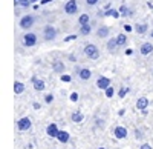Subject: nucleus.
Wrapping results in <instances>:
<instances>
[{
    "mask_svg": "<svg viewBox=\"0 0 153 149\" xmlns=\"http://www.w3.org/2000/svg\"><path fill=\"white\" fill-rule=\"evenodd\" d=\"M57 34H58V31L54 25H45L42 29V37L45 42H54L57 39Z\"/></svg>",
    "mask_w": 153,
    "mask_h": 149,
    "instance_id": "obj_1",
    "label": "nucleus"
},
{
    "mask_svg": "<svg viewBox=\"0 0 153 149\" xmlns=\"http://www.w3.org/2000/svg\"><path fill=\"white\" fill-rule=\"evenodd\" d=\"M34 25H35V16H34V14H25V16H22L20 20H19V26H20V29H23V31H29Z\"/></svg>",
    "mask_w": 153,
    "mask_h": 149,
    "instance_id": "obj_2",
    "label": "nucleus"
},
{
    "mask_svg": "<svg viewBox=\"0 0 153 149\" xmlns=\"http://www.w3.org/2000/svg\"><path fill=\"white\" fill-rule=\"evenodd\" d=\"M83 52L87 58H91V60H98L100 58V49L97 45L94 43H87L84 45V49H83Z\"/></svg>",
    "mask_w": 153,
    "mask_h": 149,
    "instance_id": "obj_3",
    "label": "nucleus"
},
{
    "mask_svg": "<svg viewBox=\"0 0 153 149\" xmlns=\"http://www.w3.org/2000/svg\"><path fill=\"white\" fill-rule=\"evenodd\" d=\"M22 43H23V46H26V48H32V46H35L38 43V35L35 32L28 31L22 37Z\"/></svg>",
    "mask_w": 153,
    "mask_h": 149,
    "instance_id": "obj_4",
    "label": "nucleus"
},
{
    "mask_svg": "<svg viewBox=\"0 0 153 149\" xmlns=\"http://www.w3.org/2000/svg\"><path fill=\"white\" fill-rule=\"evenodd\" d=\"M74 74H76V76H78V79L83 80V82H86V80H89V79L92 77V71H91V69H87V68H80V66L75 68Z\"/></svg>",
    "mask_w": 153,
    "mask_h": 149,
    "instance_id": "obj_5",
    "label": "nucleus"
},
{
    "mask_svg": "<svg viewBox=\"0 0 153 149\" xmlns=\"http://www.w3.org/2000/svg\"><path fill=\"white\" fill-rule=\"evenodd\" d=\"M65 12L68 16H74L78 12V2L76 0H68L65 3Z\"/></svg>",
    "mask_w": 153,
    "mask_h": 149,
    "instance_id": "obj_6",
    "label": "nucleus"
},
{
    "mask_svg": "<svg viewBox=\"0 0 153 149\" xmlns=\"http://www.w3.org/2000/svg\"><path fill=\"white\" fill-rule=\"evenodd\" d=\"M31 126H32V121H31L29 117H23V118H20V120L17 121V129H19L20 132H23V131H29Z\"/></svg>",
    "mask_w": 153,
    "mask_h": 149,
    "instance_id": "obj_7",
    "label": "nucleus"
},
{
    "mask_svg": "<svg viewBox=\"0 0 153 149\" xmlns=\"http://www.w3.org/2000/svg\"><path fill=\"white\" fill-rule=\"evenodd\" d=\"M95 34H97L98 39H107L109 34H110V28L106 26V25H100V26L97 28V31H95Z\"/></svg>",
    "mask_w": 153,
    "mask_h": 149,
    "instance_id": "obj_8",
    "label": "nucleus"
},
{
    "mask_svg": "<svg viewBox=\"0 0 153 149\" xmlns=\"http://www.w3.org/2000/svg\"><path fill=\"white\" fill-rule=\"evenodd\" d=\"M110 86V79L109 77H104V76H100L98 80H97V88L101 89V91H106Z\"/></svg>",
    "mask_w": 153,
    "mask_h": 149,
    "instance_id": "obj_9",
    "label": "nucleus"
},
{
    "mask_svg": "<svg viewBox=\"0 0 153 149\" xmlns=\"http://www.w3.org/2000/svg\"><path fill=\"white\" fill-rule=\"evenodd\" d=\"M58 132H60V129H58V126H57V123H49L48 128H46V134L49 135V137H51V139H57Z\"/></svg>",
    "mask_w": 153,
    "mask_h": 149,
    "instance_id": "obj_10",
    "label": "nucleus"
},
{
    "mask_svg": "<svg viewBox=\"0 0 153 149\" xmlns=\"http://www.w3.org/2000/svg\"><path fill=\"white\" fill-rule=\"evenodd\" d=\"M152 52H153V45L150 42H144L139 46V54L141 55H150Z\"/></svg>",
    "mask_w": 153,
    "mask_h": 149,
    "instance_id": "obj_11",
    "label": "nucleus"
},
{
    "mask_svg": "<svg viewBox=\"0 0 153 149\" xmlns=\"http://www.w3.org/2000/svg\"><path fill=\"white\" fill-rule=\"evenodd\" d=\"M133 31H135L136 34H139V35H143V34H146V32L149 31V23H146V22H141V23H136L135 26H133Z\"/></svg>",
    "mask_w": 153,
    "mask_h": 149,
    "instance_id": "obj_12",
    "label": "nucleus"
},
{
    "mask_svg": "<svg viewBox=\"0 0 153 149\" xmlns=\"http://www.w3.org/2000/svg\"><path fill=\"white\" fill-rule=\"evenodd\" d=\"M66 69V65H65V61H61V60H55L52 61V71L57 72V74H63Z\"/></svg>",
    "mask_w": 153,
    "mask_h": 149,
    "instance_id": "obj_13",
    "label": "nucleus"
},
{
    "mask_svg": "<svg viewBox=\"0 0 153 149\" xmlns=\"http://www.w3.org/2000/svg\"><path fill=\"white\" fill-rule=\"evenodd\" d=\"M113 135H115V139H118V140H123L127 137V129L124 126H117L113 129Z\"/></svg>",
    "mask_w": 153,
    "mask_h": 149,
    "instance_id": "obj_14",
    "label": "nucleus"
},
{
    "mask_svg": "<svg viewBox=\"0 0 153 149\" xmlns=\"http://www.w3.org/2000/svg\"><path fill=\"white\" fill-rule=\"evenodd\" d=\"M147 108H149V98L147 97H139L136 100V109L143 112V111H146Z\"/></svg>",
    "mask_w": 153,
    "mask_h": 149,
    "instance_id": "obj_15",
    "label": "nucleus"
},
{
    "mask_svg": "<svg viewBox=\"0 0 153 149\" xmlns=\"http://www.w3.org/2000/svg\"><path fill=\"white\" fill-rule=\"evenodd\" d=\"M106 48H107V51H109L110 54H113L115 51H117V48H120V46H118V42H117V37H112V39H109L107 43H106Z\"/></svg>",
    "mask_w": 153,
    "mask_h": 149,
    "instance_id": "obj_16",
    "label": "nucleus"
},
{
    "mask_svg": "<svg viewBox=\"0 0 153 149\" xmlns=\"http://www.w3.org/2000/svg\"><path fill=\"white\" fill-rule=\"evenodd\" d=\"M92 29H94V28H92V25H91V23L81 25L80 29H78V34H80V35H84V37H86V35H91V34H92Z\"/></svg>",
    "mask_w": 153,
    "mask_h": 149,
    "instance_id": "obj_17",
    "label": "nucleus"
},
{
    "mask_svg": "<svg viewBox=\"0 0 153 149\" xmlns=\"http://www.w3.org/2000/svg\"><path fill=\"white\" fill-rule=\"evenodd\" d=\"M57 140L60 142V143H68L69 140H71V134L68 132V131H60L58 132V135H57Z\"/></svg>",
    "mask_w": 153,
    "mask_h": 149,
    "instance_id": "obj_18",
    "label": "nucleus"
},
{
    "mask_svg": "<svg viewBox=\"0 0 153 149\" xmlns=\"http://www.w3.org/2000/svg\"><path fill=\"white\" fill-rule=\"evenodd\" d=\"M32 85H34V89H35V91H45V88H46V83H45V80H42V79H37Z\"/></svg>",
    "mask_w": 153,
    "mask_h": 149,
    "instance_id": "obj_19",
    "label": "nucleus"
},
{
    "mask_svg": "<svg viewBox=\"0 0 153 149\" xmlns=\"http://www.w3.org/2000/svg\"><path fill=\"white\" fill-rule=\"evenodd\" d=\"M71 120H72L74 123H81V121L84 120V115L80 112V111H76V112H72V115H71Z\"/></svg>",
    "mask_w": 153,
    "mask_h": 149,
    "instance_id": "obj_20",
    "label": "nucleus"
},
{
    "mask_svg": "<svg viewBox=\"0 0 153 149\" xmlns=\"http://www.w3.org/2000/svg\"><path fill=\"white\" fill-rule=\"evenodd\" d=\"M87 23H91V16H89L87 12H83V14L78 17V25L81 26V25H87Z\"/></svg>",
    "mask_w": 153,
    "mask_h": 149,
    "instance_id": "obj_21",
    "label": "nucleus"
},
{
    "mask_svg": "<svg viewBox=\"0 0 153 149\" xmlns=\"http://www.w3.org/2000/svg\"><path fill=\"white\" fill-rule=\"evenodd\" d=\"M104 16H109V17H113V19H118V17H121V12H120V9H107V11L104 12Z\"/></svg>",
    "mask_w": 153,
    "mask_h": 149,
    "instance_id": "obj_22",
    "label": "nucleus"
},
{
    "mask_svg": "<svg viewBox=\"0 0 153 149\" xmlns=\"http://www.w3.org/2000/svg\"><path fill=\"white\" fill-rule=\"evenodd\" d=\"M117 42H118V46H120V48L126 46V45H127V35H126V34H118V35H117Z\"/></svg>",
    "mask_w": 153,
    "mask_h": 149,
    "instance_id": "obj_23",
    "label": "nucleus"
},
{
    "mask_svg": "<svg viewBox=\"0 0 153 149\" xmlns=\"http://www.w3.org/2000/svg\"><path fill=\"white\" fill-rule=\"evenodd\" d=\"M14 92H16L17 95L25 92V85H23L22 82H16V83H14Z\"/></svg>",
    "mask_w": 153,
    "mask_h": 149,
    "instance_id": "obj_24",
    "label": "nucleus"
},
{
    "mask_svg": "<svg viewBox=\"0 0 153 149\" xmlns=\"http://www.w3.org/2000/svg\"><path fill=\"white\" fill-rule=\"evenodd\" d=\"M120 12H121L123 17H130V16H132V11L127 8L126 5H121V6H120Z\"/></svg>",
    "mask_w": 153,
    "mask_h": 149,
    "instance_id": "obj_25",
    "label": "nucleus"
},
{
    "mask_svg": "<svg viewBox=\"0 0 153 149\" xmlns=\"http://www.w3.org/2000/svg\"><path fill=\"white\" fill-rule=\"evenodd\" d=\"M106 126V121L103 118H95V128L97 129H104Z\"/></svg>",
    "mask_w": 153,
    "mask_h": 149,
    "instance_id": "obj_26",
    "label": "nucleus"
},
{
    "mask_svg": "<svg viewBox=\"0 0 153 149\" xmlns=\"http://www.w3.org/2000/svg\"><path fill=\"white\" fill-rule=\"evenodd\" d=\"M129 91H130V89L127 88V86H121V89H120V92H118V97H120V98H124L127 94H129Z\"/></svg>",
    "mask_w": 153,
    "mask_h": 149,
    "instance_id": "obj_27",
    "label": "nucleus"
},
{
    "mask_svg": "<svg viewBox=\"0 0 153 149\" xmlns=\"http://www.w3.org/2000/svg\"><path fill=\"white\" fill-rule=\"evenodd\" d=\"M104 94H106V97H107V98H112V97L115 95V88H113V86L110 85L109 88H107V89L104 91Z\"/></svg>",
    "mask_w": 153,
    "mask_h": 149,
    "instance_id": "obj_28",
    "label": "nucleus"
},
{
    "mask_svg": "<svg viewBox=\"0 0 153 149\" xmlns=\"http://www.w3.org/2000/svg\"><path fill=\"white\" fill-rule=\"evenodd\" d=\"M133 134H135V139H136V140H143V139H144V132H143L141 129H135Z\"/></svg>",
    "mask_w": 153,
    "mask_h": 149,
    "instance_id": "obj_29",
    "label": "nucleus"
},
{
    "mask_svg": "<svg viewBox=\"0 0 153 149\" xmlns=\"http://www.w3.org/2000/svg\"><path fill=\"white\" fill-rule=\"evenodd\" d=\"M45 102H46L48 105L52 103V102H54V95H52V94H46V95H45Z\"/></svg>",
    "mask_w": 153,
    "mask_h": 149,
    "instance_id": "obj_30",
    "label": "nucleus"
},
{
    "mask_svg": "<svg viewBox=\"0 0 153 149\" xmlns=\"http://www.w3.org/2000/svg\"><path fill=\"white\" fill-rule=\"evenodd\" d=\"M98 2H100V0H86V5L87 6H95Z\"/></svg>",
    "mask_w": 153,
    "mask_h": 149,
    "instance_id": "obj_31",
    "label": "nucleus"
},
{
    "mask_svg": "<svg viewBox=\"0 0 153 149\" xmlns=\"http://www.w3.org/2000/svg\"><path fill=\"white\" fill-rule=\"evenodd\" d=\"M71 100H72V102H76V100H78V94L72 92V94H71Z\"/></svg>",
    "mask_w": 153,
    "mask_h": 149,
    "instance_id": "obj_32",
    "label": "nucleus"
},
{
    "mask_svg": "<svg viewBox=\"0 0 153 149\" xmlns=\"http://www.w3.org/2000/svg\"><path fill=\"white\" fill-rule=\"evenodd\" d=\"M61 80H63V82H71V76H66V74H63V76H61Z\"/></svg>",
    "mask_w": 153,
    "mask_h": 149,
    "instance_id": "obj_33",
    "label": "nucleus"
},
{
    "mask_svg": "<svg viewBox=\"0 0 153 149\" xmlns=\"http://www.w3.org/2000/svg\"><path fill=\"white\" fill-rule=\"evenodd\" d=\"M139 149H152V146H150L149 143H144V145H143L141 148H139Z\"/></svg>",
    "mask_w": 153,
    "mask_h": 149,
    "instance_id": "obj_34",
    "label": "nucleus"
},
{
    "mask_svg": "<svg viewBox=\"0 0 153 149\" xmlns=\"http://www.w3.org/2000/svg\"><path fill=\"white\" fill-rule=\"evenodd\" d=\"M74 39H76V35H69V37H66V42H69V40H74Z\"/></svg>",
    "mask_w": 153,
    "mask_h": 149,
    "instance_id": "obj_35",
    "label": "nucleus"
},
{
    "mask_svg": "<svg viewBox=\"0 0 153 149\" xmlns=\"http://www.w3.org/2000/svg\"><path fill=\"white\" fill-rule=\"evenodd\" d=\"M37 79H38V77H37V76H32V79H31V82H32V83H34V82H35V80H37Z\"/></svg>",
    "mask_w": 153,
    "mask_h": 149,
    "instance_id": "obj_36",
    "label": "nucleus"
},
{
    "mask_svg": "<svg viewBox=\"0 0 153 149\" xmlns=\"http://www.w3.org/2000/svg\"><path fill=\"white\" fill-rule=\"evenodd\" d=\"M51 0H42V5H45V3H49Z\"/></svg>",
    "mask_w": 153,
    "mask_h": 149,
    "instance_id": "obj_37",
    "label": "nucleus"
},
{
    "mask_svg": "<svg viewBox=\"0 0 153 149\" xmlns=\"http://www.w3.org/2000/svg\"><path fill=\"white\" fill-rule=\"evenodd\" d=\"M150 37H152V39H153V29L150 31Z\"/></svg>",
    "mask_w": 153,
    "mask_h": 149,
    "instance_id": "obj_38",
    "label": "nucleus"
},
{
    "mask_svg": "<svg viewBox=\"0 0 153 149\" xmlns=\"http://www.w3.org/2000/svg\"><path fill=\"white\" fill-rule=\"evenodd\" d=\"M97 149H106V148H103V146H101V148H97Z\"/></svg>",
    "mask_w": 153,
    "mask_h": 149,
    "instance_id": "obj_39",
    "label": "nucleus"
}]
</instances>
